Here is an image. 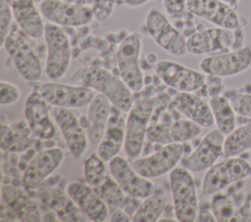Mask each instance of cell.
I'll return each instance as SVG.
<instances>
[{"label": "cell", "mask_w": 251, "mask_h": 222, "mask_svg": "<svg viewBox=\"0 0 251 222\" xmlns=\"http://www.w3.org/2000/svg\"><path fill=\"white\" fill-rule=\"evenodd\" d=\"M234 29L220 26L195 30L186 38V49L192 55H209L233 49Z\"/></svg>", "instance_id": "obj_17"}, {"label": "cell", "mask_w": 251, "mask_h": 222, "mask_svg": "<svg viewBox=\"0 0 251 222\" xmlns=\"http://www.w3.org/2000/svg\"><path fill=\"white\" fill-rule=\"evenodd\" d=\"M141 52L142 35L138 31L126 34L116 52L118 73L133 93L139 92L145 84L140 61Z\"/></svg>", "instance_id": "obj_4"}, {"label": "cell", "mask_w": 251, "mask_h": 222, "mask_svg": "<svg viewBox=\"0 0 251 222\" xmlns=\"http://www.w3.org/2000/svg\"><path fill=\"white\" fill-rule=\"evenodd\" d=\"M111 102L102 94L97 93L88 106L85 129L89 143L98 145L106 131L111 111Z\"/></svg>", "instance_id": "obj_26"}, {"label": "cell", "mask_w": 251, "mask_h": 222, "mask_svg": "<svg viewBox=\"0 0 251 222\" xmlns=\"http://www.w3.org/2000/svg\"><path fill=\"white\" fill-rule=\"evenodd\" d=\"M2 47L6 50L20 75L27 82H37L43 72L42 63L29 42V37L13 23Z\"/></svg>", "instance_id": "obj_2"}, {"label": "cell", "mask_w": 251, "mask_h": 222, "mask_svg": "<svg viewBox=\"0 0 251 222\" xmlns=\"http://www.w3.org/2000/svg\"><path fill=\"white\" fill-rule=\"evenodd\" d=\"M51 107L81 109L89 106L97 94L83 84H66L56 80L43 82L33 86Z\"/></svg>", "instance_id": "obj_9"}, {"label": "cell", "mask_w": 251, "mask_h": 222, "mask_svg": "<svg viewBox=\"0 0 251 222\" xmlns=\"http://www.w3.org/2000/svg\"><path fill=\"white\" fill-rule=\"evenodd\" d=\"M118 0H92L91 8L94 20L98 22H106L113 14Z\"/></svg>", "instance_id": "obj_36"}, {"label": "cell", "mask_w": 251, "mask_h": 222, "mask_svg": "<svg viewBox=\"0 0 251 222\" xmlns=\"http://www.w3.org/2000/svg\"><path fill=\"white\" fill-rule=\"evenodd\" d=\"M236 196L219 192L213 195L211 208L216 221H240V211L236 205Z\"/></svg>", "instance_id": "obj_31"}, {"label": "cell", "mask_w": 251, "mask_h": 222, "mask_svg": "<svg viewBox=\"0 0 251 222\" xmlns=\"http://www.w3.org/2000/svg\"><path fill=\"white\" fill-rule=\"evenodd\" d=\"M183 155V143L167 144L149 155L132 159L130 163L139 174L152 179L170 173L180 163Z\"/></svg>", "instance_id": "obj_12"}, {"label": "cell", "mask_w": 251, "mask_h": 222, "mask_svg": "<svg viewBox=\"0 0 251 222\" xmlns=\"http://www.w3.org/2000/svg\"><path fill=\"white\" fill-rule=\"evenodd\" d=\"M224 95L229 100L237 115L251 119V92L236 91L228 95Z\"/></svg>", "instance_id": "obj_33"}, {"label": "cell", "mask_w": 251, "mask_h": 222, "mask_svg": "<svg viewBox=\"0 0 251 222\" xmlns=\"http://www.w3.org/2000/svg\"><path fill=\"white\" fill-rule=\"evenodd\" d=\"M72 79L90 87L96 93L104 95L114 107L125 112H127L132 107L133 92L119 73L115 74L113 71L98 66H87L75 71Z\"/></svg>", "instance_id": "obj_1"}, {"label": "cell", "mask_w": 251, "mask_h": 222, "mask_svg": "<svg viewBox=\"0 0 251 222\" xmlns=\"http://www.w3.org/2000/svg\"><path fill=\"white\" fill-rule=\"evenodd\" d=\"M43 37L46 45L45 73L49 79L58 80L66 74L72 60L69 36L63 27L47 22Z\"/></svg>", "instance_id": "obj_7"}, {"label": "cell", "mask_w": 251, "mask_h": 222, "mask_svg": "<svg viewBox=\"0 0 251 222\" xmlns=\"http://www.w3.org/2000/svg\"><path fill=\"white\" fill-rule=\"evenodd\" d=\"M154 109L155 100L151 97H142L134 100L126 112L124 151L132 159L138 157L142 152Z\"/></svg>", "instance_id": "obj_5"}, {"label": "cell", "mask_w": 251, "mask_h": 222, "mask_svg": "<svg viewBox=\"0 0 251 222\" xmlns=\"http://www.w3.org/2000/svg\"><path fill=\"white\" fill-rule=\"evenodd\" d=\"M39 9L48 22L61 27H79L94 20L91 6L65 0H40Z\"/></svg>", "instance_id": "obj_11"}, {"label": "cell", "mask_w": 251, "mask_h": 222, "mask_svg": "<svg viewBox=\"0 0 251 222\" xmlns=\"http://www.w3.org/2000/svg\"><path fill=\"white\" fill-rule=\"evenodd\" d=\"M2 199L11 205L16 217L22 221L41 220L40 211L36 204L23 191L14 187H2Z\"/></svg>", "instance_id": "obj_27"}, {"label": "cell", "mask_w": 251, "mask_h": 222, "mask_svg": "<svg viewBox=\"0 0 251 222\" xmlns=\"http://www.w3.org/2000/svg\"><path fill=\"white\" fill-rule=\"evenodd\" d=\"M155 73L167 86L180 92H194L204 87L207 74L171 60L156 63Z\"/></svg>", "instance_id": "obj_13"}, {"label": "cell", "mask_w": 251, "mask_h": 222, "mask_svg": "<svg viewBox=\"0 0 251 222\" xmlns=\"http://www.w3.org/2000/svg\"><path fill=\"white\" fill-rule=\"evenodd\" d=\"M13 12L9 0H1L0 4V46L2 47L6 36L13 25Z\"/></svg>", "instance_id": "obj_35"}, {"label": "cell", "mask_w": 251, "mask_h": 222, "mask_svg": "<svg viewBox=\"0 0 251 222\" xmlns=\"http://www.w3.org/2000/svg\"><path fill=\"white\" fill-rule=\"evenodd\" d=\"M202 127L189 119H179L149 125L147 139L150 142L167 145L173 143H185L196 138L201 133Z\"/></svg>", "instance_id": "obj_22"}, {"label": "cell", "mask_w": 251, "mask_h": 222, "mask_svg": "<svg viewBox=\"0 0 251 222\" xmlns=\"http://www.w3.org/2000/svg\"><path fill=\"white\" fill-rule=\"evenodd\" d=\"M187 10L216 26L235 29L243 26L236 10L223 0H186Z\"/></svg>", "instance_id": "obj_20"}, {"label": "cell", "mask_w": 251, "mask_h": 222, "mask_svg": "<svg viewBox=\"0 0 251 222\" xmlns=\"http://www.w3.org/2000/svg\"><path fill=\"white\" fill-rule=\"evenodd\" d=\"M97 153L90 154L83 162V176L85 182L94 190L98 189L110 176L109 167Z\"/></svg>", "instance_id": "obj_32"}, {"label": "cell", "mask_w": 251, "mask_h": 222, "mask_svg": "<svg viewBox=\"0 0 251 222\" xmlns=\"http://www.w3.org/2000/svg\"><path fill=\"white\" fill-rule=\"evenodd\" d=\"M124 113L125 111L112 106V111L106 131L98 144L96 152L106 162L117 156L122 148H124L126 120Z\"/></svg>", "instance_id": "obj_24"}, {"label": "cell", "mask_w": 251, "mask_h": 222, "mask_svg": "<svg viewBox=\"0 0 251 222\" xmlns=\"http://www.w3.org/2000/svg\"><path fill=\"white\" fill-rule=\"evenodd\" d=\"M247 221H249V222H251V216H250V217H249V219H248V220H247Z\"/></svg>", "instance_id": "obj_42"}, {"label": "cell", "mask_w": 251, "mask_h": 222, "mask_svg": "<svg viewBox=\"0 0 251 222\" xmlns=\"http://www.w3.org/2000/svg\"><path fill=\"white\" fill-rule=\"evenodd\" d=\"M14 21L20 29L31 39H39L44 35L45 23L35 0H9Z\"/></svg>", "instance_id": "obj_25"}, {"label": "cell", "mask_w": 251, "mask_h": 222, "mask_svg": "<svg viewBox=\"0 0 251 222\" xmlns=\"http://www.w3.org/2000/svg\"><path fill=\"white\" fill-rule=\"evenodd\" d=\"M167 14L175 22H188L189 17L193 16L186 8V0H162Z\"/></svg>", "instance_id": "obj_34"}, {"label": "cell", "mask_w": 251, "mask_h": 222, "mask_svg": "<svg viewBox=\"0 0 251 222\" xmlns=\"http://www.w3.org/2000/svg\"><path fill=\"white\" fill-rule=\"evenodd\" d=\"M224 2H226V3H227L229 6H231L233 9H237V7H238V4H239V2H240V0H223Z\"/></svg>", "instance_id": "obj_41"}, {"label": "cell", "mask_w": 251, "mask_h": 222, "mask_svg": "<svg viewBox=\"0 0 251 222\" xmlns=\"http://www.w3.org/2000/svg\"><path fill=\"white\" fill-rule=\"evenodd\" d=\"M173 199L174 215L178 222L196 220L199 202L195 182L191 172L182 166L175 167L169 173Z\"/></svg>", "instance_id": "obj_3"}, {"label": "cell", "mask_w": 251, "mask_h": 222, "mask_svg": "<svg viewBox=\"0 0 251 222\" xmlns=\"http://www.w3.org/2000/svg\"><path fill=\"white\" fill-rule=\"evenodd\" d=\"M251 149V121L235 127L226 135L224 142V157L238 156Z\"/></svg>", "instance_id": "obj_30"}, {"label": "cell", "mask_w": 251, "mask_h": 222, "mask_svg": "<svg viewBox=\"0 0 251 222\" xmlns=\"http://www.w3.org/2000/svg\"><path fill=\"white\" fill-rule=\"evenodd\" d=\"M167 206V198L164 193L154 192L139 203L132 214L134 222H156L160 219Z\"/></svg>", "instance_id": "obj_29"}, {"label": "cell", "mask_w": 251, "mask_h": 222, "mask_svg": "<svg viewBox=\"0 0 251 222\" xmlns=\"http://www.w3.org/2000/svg\"><path fill=\"white\" fill-rule=\"evenodd\" d=\"M144 23L149 36L160 48L176 57H184L188 54L186 36L161 11H148Z\"/></svg>", "instance_id": "obj_8"}, {"label": "cell", "mask_w": 251, "mask_h": 222, "mask_svg": "<svg viewBox=\"0 0 251 222\" xmlns=\"http://www.w3.org/2000/svg\"><path fill=\"white\" fill-rule=\"evenodd\" d=\"M51 114L61 131L68 151L74 157H81L87 149L89 140L86 129L78 117L72 109L59 107H51Z\"/></svg>", "instance_id": "obj_16"}, {"label": "cell", "mask_w": 251, "mask_h": 222, "mask_svg": "<svg viewBox=\"0 0 251 222\" xmlns=\"http://www.w3.org/2000/svg\"><path fill=\"white\" fill-rule=\"evenodd\" d=\"M172 104L185 118L195 122L202 128H210L215 125L211 107L200 96L192 92L178 91L173 97Z\"/></svg>", "instance_id": "obj_23"}, {"label": "cell", "mask_w": 251, "mask_h": 222, "mask_svg": "<svg viewBox=\"0 0 251 222\" xmlns=\"http://www.w3.org/2000/svg\"><path fill=\"white\" fill-rule=\"evenodd\" d=\"M24 115L30 132L36 138L48 140L55 136L57 125L51 114V106L35 89L25 99Z\"/></svg>", "instance_id": "obj_19"}, {"label": "cell", "mask_w": 251, "mask_h": 222, "mask_svg": "<svg viewBox=\"0 0 251 222\" xmlns=\"http://www.w3.org/2000/svg\"><path fill=\"white\" fill-rule=\"evenodd\" d=\"M20 88L10 82L1 80L0 82V104L1 106H9L18 102L21 98Z\"/></svg>", "instance_id": "obj_37"}, {"label": "cell", "mask_w": 251, "mask_h": 222, "mask_svg": "<svg viewBox=\"0 0 251 222\" xmlns=\"http://www.w3.org/2000/svg\"><path fill=\"white\" fill-rule=\"evenodd\" d=\"M66 193L85 217L93 222L105 221L109 215V207L87 183L73 181L66 185Z\"/></svg>", "instance_id": "obj_21"}, {"label": "cell", "mask_w": 251, "mask_h": 222, "mask_svg": "<svg viewBox=\"0 0 251 222\" xmlns=\"http://www.w3.org/2000/svg\"><path fill=\"white\" fill-rule=\"evenodd\" d=\"M250 176L251 164L247 160L239 156L225 157L207 169L201 192L205 196H213Z\"/></svg>", "instance_id": "obj_6"}, {"label": "cell", "mask_w": 251, "mask_h": 222, "mask_svg": "<svg viewBox=\"0 0 251 222\" xmlns=\"http://www.w3.org/2000/svg\"><path fill=\"white\" fill-rule=\"evenodd\" d=\"M196 221H216V218L213 214L212 208L208 207H199L197 216H196Z\"/></svg>", "instance_id": "obj_39"}, {"label": "cell", "mask_w": 251, "mask_h": 222, "mask_svg": "<svg viewBox=\"0 0 251 222\" xmlns=\"http://www.w3.org/2000/svg\"><path fill=\"white\" fill-rule=\"evenodd\" d=\"M199 67L207 75L222 78L238 75L251 67V44L206 56L200 61Z\"/></svg>", "instance_id": "obj_10"}, {"label": "cell", "mask_w": 251, "mask_h": 222, "mask_svg": "<svg viewBox=\"0 0 251 222\" xmlns=\"http://www.w3.org/2000/svg\"><path fill=\"white\" fill-rule=\"evenodd\" d=\"M64 151L58 147L44 149L29 160L22 175V183L26 191L38 190L45 180L61 165Z\"/></svg>", "instance_id": "obj_15"}, {"label": "cell", "mask_w": 251, "mask_h": 222, "mask_svg": "<svg viewBox=\"0 0 251 222\" xmlns=\"http://www.w3.org/2000/svg\"><path fill=\"white\" fill-rule=\"evenodd\" d=\"M225 135L219 129L209 131L198 146L180 161V166L191 173H199L209 169L223 156Z\"/></svg>", "instance_id": "obj_18"}, {"label": "cell", "mask_w": 251, "mask_h": 222, "mask_svg": "<svg viewBox=\"0 0 251 222\" xmlns=\"http://www.w3.org/2000/svg\"><path fill=\"white\" fill-rule=\"evenodd\" d=\"M108 167L113 178L127 196L143 200L156 191L154 183L139 174L131 163L120 155L108 161Z\"/></svg>", "instance_id": "obj_14"}, {"label": "cell", "mask_w": 251, "mask_h": 222, "mask_svg": "<svg viewBox=\"0 0 251 222\" xmlns=\"http://www.w3.org/2000/svg\"><path fill=\"white\" fill-rule=\"evenodd\" d=\"M110 221H123V222H128L132 221L131 215H129L124 208H118L114 211H112V214L110 216Z\"/></svg>", "instance_id": "obj_38"}, {"label": "cell", "mask_w": 251, "mask_h": 222, "mask_svg": "<svg viewBox=\"0 0 251 222\" xmlns=\"http://www.w3.org/2000/svg\"><path fill=\"white\" fill-rule=\"evenodd\" d=\"M215 125L225 136L236 127V113L229 100L223 94L211 97L209 100Z\"/></svg>", "instance_id": "obj_28"}, {"label": "cell", "mask_w": 251, "mask_h": 222, "mask_svg": "<svg viewBox=\"0 0 251 222\" xmlns=\"http://www.w3.org/2000/svg\"><path fill=\"white\" fill-rule=\"evenodd\" d=\"M149 0H121V3L131 8H138L145 5Z\"/></svg>", "instance_id": "obj_40"}]
</instances>
